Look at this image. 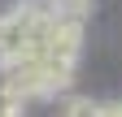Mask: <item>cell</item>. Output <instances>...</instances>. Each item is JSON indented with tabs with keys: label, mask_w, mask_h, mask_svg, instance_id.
<instances>
[{
	"label": "cell",
	"mask_w": 122,
	"mask_h": 117,
	"mask_svg": "<svg viewBox=\"0 0 122 117\" xmlns=\"http://www.w3.org/2000/svg\"><path fill=\"white\" fill-rule=\"evenodd\" d=\"M92 4H96V0H57V18L87 22V18H92Z\"/></svg>",
	"instance_id": "3957f363"
},
{
	"label": "cell",
	"mask_w": 122,
	"mask_h": 117,
	"mask_svg": "<svg viewBox=\"0 0 122 117\" xmlns=\"http://www.w3.org/2000/svg\"><path fill=\"white\" fill-rule=\"evenodd\" d=\"M66 117H100V100L74 95V100H66Z\"/></svg>",
	"instance_id": "277c9868"
},
{
	"label": "cell",
	"mask_w": 122,
	"mask_h": 117,
	"mask_svg": "<svg viewBox=\"0 0 122 117\" xmlns=\"http://www.w3.org/2000/svg\"><path fill=\"white\" fill-rule=\"evenodd\" d=\"M35 31H39V18H35L26 4L5 9V13H0V61L13 56V52H22L26 43L35 39Z\"/></svg>",
	"instance_id": "7a4b0ae2"
},
{
	"label": "cell",
	"mask_w": 122,
	"mask_h": 117,
	"mask_svg": "<svg viewBox=\"0 0 122 117\" xmlns=\"http://www.w3.org/2000/svg\"><path fill=\"white\" fill-rule=\"evenodd\" d=\"M100 117H122V100H105V104H100Z\"/></svg>",
	"instance_id": "5b68a950"
},
{
	"label": "cell",
	"mask_w": 122,
	"mask_h": 117,
	"mask_svg": "<svg viewBox=\"0 0 122 117\" xmlns=\"http://www.w3.org/2000/svg\"><path fill=\"white\" fill-rule=\"evenodd\" d=\"M39 43H44V56L74 65L79 52H83V22H70V18H48V22H39Z\"/></svg>",
	"instance_id": "6da1fadb"
}]
</instances>
